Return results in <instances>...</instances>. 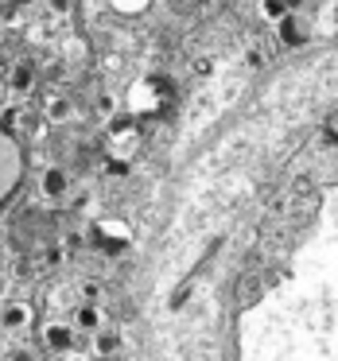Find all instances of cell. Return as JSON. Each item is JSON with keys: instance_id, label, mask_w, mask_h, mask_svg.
Returning <instances> with one entry per match:
<instances>
[{"instance_id": "cell-1", "label": "cell", "mask_w": 338, "mask_h": 361, "mask_svg": "<svg viewBox=\"0 0 338 361\" xmlns=\"http://www.w3.org/2000/svg\"><path fill=\"white\" fill-rule=\"evenodd\" d=\"M16 179H20V152L8 136L0 133V198L16 187Z\"/></svg>"}, {"instance_id": "cell-2", "label": "cell", "mask_w": 338, "mask_h": 361, "mask_svg": "<svg viewBox=\"0 0 338 361\" xmlns=\"http://www.w3.org/2000/svg\"><path fill=\"white\" fill-rule=\"evenodd\" d=\"M43 195L47 198H63L66 195V171L63 167H47V171H43Z\"/></svg>"}, {"instance_id": "cell-3", "label": "cell", "mask_w": 338, "mask_h": 361, "mask_svg": "<svg viewBox=\"0 0 338 361\" xmlns=\"http://www.w3.org/2000/svg\"><path fill=\"white\" fill-rule=\"evenodd\" d=\"M47 345L51 350H63V353H71V345H74V334L66 326H51L47 330Z\"/></svg>"}, {"instance_id": "cell-4", "label": "cell", "mask_w": 338, "mask_h": 361, "mask_svg": "<svg viewBox=\"0 0 338 361\" xmlns=\"http://www.w3.org/2000/svg\"><path fill=\"white\" fill-rule=\"evenodd\" d=\"M288 4H291V0H260V12H265L268 20H276V24H284V20L291 16Z\"/></svg>"}, {"instance_id": "cell-5", "label": "cell", "mask_w": 338, "mask_h": 361, "mask_svg": "<svg viewBox=\"0 0 338 361\" xmlns=\"http://www.w3.org/2000/svg\"><path fill=\"white\" fill-rule=\"evenodd\" d=\"M28 322H32V311H28L24 303H16V307L4 311V326H8V330H20V326H28Z\"/></svg>"}, {"instance_id": "cell-6", "label": "cell", "mask_w": 338, "mask_h": 361, "mask_svg": "<svg viewBox=\"0 0 338 361\" xmlns=\"http://www.w3.org/2000/svg\"><path fill=\"white\" fill-rule=\"evenodd\" d=\"M280 35H284V43H299V39H303V27H299V20L288 16V20L280 24Z\"/></svg>"}, {"instance_id": "cell-7", "label": "cell", "mask_w": 338, "mask_h": 361, "mask_svg": "<svg viewBox=\"0 0 338 361\" xmlns=\"http://www.w3.org/2000/svg\"><path fill=\"white\" fill-rule=\"evenodd\" d=\"M12 82H16L20 90H28V86L35 82V63H20V66H16V74H12Z\"/></svg>"}, {"instance_id": "cell-8", "label": "cell", "mask_w": 338, "mask_h": 361, "mask_svg": "<svg viewBox=\"0 0 338 361\" xmlns=\"http://www.w3.org/2000/svg\"><path fill=\"white\" fill-rule=\"evenodd\" d=\"M113 4H117L121 12H140L144 4H148V0H113Z\"/></svg>"}, {"instance_id": "cell-9", "label": "cell", "mask_w": 338, "mask_h": 361, "mask_svg": "<svg viewBox=\"0 0 338 361\" xmlns=\"http://www.w3.org/2000/svg\"><path fill=\"white\" fill-rule=\"evenodd\" d=\"M78 322H82L86 330H94V326H97V311H94V307H86V311L78 314Z\"/></svg>"}, {"instance_id": "cell-10", "label": "cell", "mask_w": 338, "mask_h": 361, "mask_svg": "<svg viewBox=\"0 0 338 361\" xmlns=\"http://www.w3.org/2000/svg\"><path fill=\"white\" fill-rule=\"evenodd\" d=\"M0 4H28V0H0Z\"/></svg>"}]
</instances>
